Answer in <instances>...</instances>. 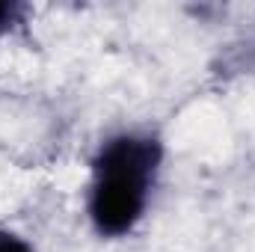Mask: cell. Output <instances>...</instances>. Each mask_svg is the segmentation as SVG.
<instances>
[{
    "mask_svg": "<svg viewBox=\"0 0 255 252\" xmlns=\"http://www.w3.org/2000/svg\"><path fill=\"white\" fill-rule=\"evenodd\" d=\"M160 157V142L151 136L122 133L104 142L95 157L89 193V217L98 235L119 238L139 223Z\"/></svg>",
    "mask_w": 255,
    "mask_h": 252,
    "instance_id": "cell-1",
    "label": "cell"
},
{
    "mask_svg": "<svg viewBox=\"0 0 255 252\" xmlns=\"http://www.w3.org/2000/svg\"><path fill=\"white\" fill-rule=\"evenodd\" d=\"M21 15H24V6H21V3H6V0H0V36L9 33L15 24H21Z\"/></svg>",
    "mask_w": 255,
    "mask_h": 252,
    "instance_id": "cell-2",
    "label": "cell"
},
{
    "mask_svg": "<svg viewBox=\"0 0 255 252\" xmlns=\"http://www.w3.org/2000/svg\"><path fill=\"white\" fill-rule=\"evenodd\" d=\"M0 252H36L24 238L12 235V232H0Z\"/></svg>",
    "mask_w": 255,
    "mask_h": 252,
    "instance_id": "cell-3",
    "label": "cell"
}]
</instances>
